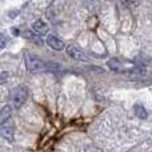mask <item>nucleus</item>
<instances>
[{
	"label": "nucleus",
	"instance_id": "obj_1",
	"mask_svg": "<svg viewBox=\"0 0 152 152\" xmlns=\"http://www.w3.org/2000/svg\"><path fill=\"white\" fill-rule=\"evenodd\" d=\"M24 63L28 72H42L47 69V63L43 61L37 55L31 52H24Z\"/></svg>",
	"mask_w": 152,
	"mask_h": 152
},
{
	"label": "nucleus",
	"instance_id": "obj_2",
	"mask_svg": "<svg viewBox=\"0 0 152 152\" xmlns=\"http://www.w3.org/2000/svg\"><path fill=\"white\" fill-rule=\"evenodd\" d=\"M28 99V89L26 86H18L11 91L10 94V100L13 108H20Z\"/></svg>",
	"mask_w": 152,
	"mask_h": 152
},
{
	"label": "nucleus",
	"instance_id": "obj_3",
	"mask_svg": "<svg viewBox=\"0 0 152 152\" xmlns=\"http://www.w3.org/2000/svg\"><path fill=\"white\" fill-rule=\"evenodd\" d=\"M66 52H67V55H68L71 59H74V60L81 61V63H89V58L86 55V52H84L81 48L77 47V45H75V44L67 45Z\"/></svg>",
	"mask_w": 152,
	"mask_h": 152
},
{
	"label": "nucleus",
	"instance_id": "obj_4",
	"mask_svg": "<svg viewBox=\"0 0 152 152\" xmlns=\"http://www.w3.org/2000/svg\"><path fill=\"white\" fill-rule=\"evenodd\" d=\"M0 134L10 143L13 142V139H15V127H13V123L11 121V119L4 121V123H0Z\"/></svg>",
	"mask_w": 152,
	"mask_h": 152
},
{
	"label": "nucleus",
	"instance_id": "obj_5",
	"mask_svg": "<svg viewBox=\"0 0 152 152\" xmlns=\"http://www.w3.org/2000/svg\"><path fill=\"white\" fill-rule=\"evenodd\" d=\"M108 67L115 72H120V74H127L129 71L128 67H126V64L120 60V59L115 58V59H110L108 60Z\"/></svg>",
	"mask_w": 152,
	"mask_h": 152
},
{
	"label": "nucleus",
	"instance_id": "obj_6",
	"mask_svg": "<svg viewBox=\"0 0 152 152\" xmlns=\"http://www.w3.org/2000/svg\"><path fill=\"white\" fill-rule=\"evenodd\" d=\"M45 42H47V44L55 51H63L64 48H66L64 42L60 39V37L56 36V35H48Z\"/></svg>",
	"mask_w": 152,
	"mask_h": 152
},
{
	"label": "nucleus",
	"instance_id": "obj_7",
	"mask_svg": "<svg viewBox=\"0 0 152 152\" xmlns=\"http://www.w3.org/2000/svg\"><path fill=\"white\" fill-rule=\"evenodd\" d=\"M32 29H34L35 32H37L40 36H44V35L48 34V31H50V27H48V24L45 23L44 20L39 19V20L34 21V24H32Z\"/></svg>",
	"mask_w": 152,
	"mask_h": 152
},
{
	"label": "nucleus",
	"instance_id": "obj_8",
	"mask_svg": "<svg viewBox=\"0 0 152 152\" xmlns=\"http://www.w3.org/2000/svg\"><path fill=\"white\" fill-rule=\"evenodd\" d=\"M12 108H13L12 104H7L3 107L1 112H0V123H4V121L10 120L11 116H12Z\"/></svg>",
	"mask_w": 152,
	"mask_h": 152
},
{
	"label": "nucleus",
	"instance_id": "obj_9",
	"mask_svg": "<svg viewBox=\"0 0 152 152\" xmlns=\"http://www.w3.org/2000/svg\"><path fill=\"white\" fill-rule=\"evenodd\" d=\"M24 36L27 37L28 40H31L32 43H35V44H37V45H42L43 44V40H42V37L43 36H40L37 32H32V31H26L24 32Z\"/></svg>",
	"mask_w": 152,
	"mask_h": 152
},
{
	"label": "nucleus",
	"instance_id": "obj_10",
	"mask_svg": "<svg viewBox=\"0 0 152 152\" xmlns=\"http://www.w3.org/2000/svg\"><path fill=\"white\" fill-rule=\"evenodd\" d=\"M134 112H135V115H136L139 119H147V116H148L147 110H145L143 105H140V104L135 105V107H134Z\"/></svg>",
	"mask_w": 152,
	"mask_h": 152
},
{
	"label": "nucleus",
	"instance_id": "obj_11",
	"mask_svg": "<svg viewBox=\"0 0 152 152\" xmlns=\"http://www.w3.org/2000/svg\"><path fill=\"white\" fill-rule=\"evenodd\" d=\"M124 7H128V8H134V7H137V5L142 3V0H121Z\"/></svg>",
	"mask_w": 152,
	"mask_h": 152
},
{
	"label": "nucleus",
	"instance_id": "obj_12",
	"mask_svg": "<svg viewBox=\"0 0 152 152\" xmlns=\"http://www.w3.org/2000/svg\"><path fill=\"white\" fill-rule=\"evenodd\" d=\"M8 76H10V74L5 71H3L1 74H0V83L1 84H5V81L8 80Z\"/></svg>",
	"mask_w": 152,
	"mask_h": 152
},
{
	"label": "nucleus",
	"instance_id": "obj_13",
	"mask_svg": "<svg viewBox=\"0 0 152 152\" xmlns=\"http://www.w3.org/2000/svg\"><path fill=\"white\" fill-rule=\"evenodd\" d=\"M5 43H7V39H5V35L3 34V35H1V48L5 47Z\"/></svg>",
	"mask_w": 152,
	"mask_h": 152
}]
</instances>
